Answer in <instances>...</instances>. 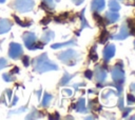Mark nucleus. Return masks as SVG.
I'll return each instance as SVG.
<instances>
[{
    "label": "nucleus",
    "instance_id": "f257e3e1",
    "mask_svg": "<svg viewBox=\"0 0 135 120\" xmlns=\"http://www.w3.org/2000/svg\"><path fill=\"white\" fill-rule=\"evenodd\" d=\"M34 69L38 73H45L49 71H57L58 66L49 60L46 54H42L34 60Z\"/></svg>",
    "mask_w": 135,
    "mask_h": 120
},
{
    "label": "nucleus",
    "instance_id": "f03ea898",
    "mask_svg": "<svg viewBox=\"0 0 135 120\" xmlns=\"http://www.w3.org/2000/svg\"><path fill=\"white\" fill-rule=\"evenodd\" d=\"M58 56V59L60 61H62L63 63H65L66 65H70V66H73L76 64V62L79 60L80 56L79 54L74 51V49H68V51H64L60 54L57 55Z\"/></svg>",
    "mask_w": 135,
    "mask_h": 120
},
{
    "label": "nucleus",
    "instance_id": "7ed1b4c3",
    "mask_svg": "<svg viewBox=\"0 0 135 120\" xmlns=\"http://www.w3.org/2000/svg\"><path fill=\"white\" fill-rule=\"evenodd\" d=\"M111 75H112V79H113L115 84L122 85V83L124 82V73L122 71V64L120 61L117 62L114 67H112Z\"/></svg>",
    "mask_w": 135,
    "mask_h": 120
},
{
    "label": "nucleus",
    "instance_id": "20e7f679",
    "mask_svg": "<svg viewBox=\"0 0 135 120\" xmlns=\"http://www.w3.org/2000/svg\"><path fill=\"white\" fill-rule=\"evenodd\" d=\"M14 7L19 12H28L34 7L33 0H15Z\"/></svg>",
    "mask_w": 135,
    "mask_h": 120
},
{
    "label": "nucleus",
    "instance_id": "39448f33",
    "mask_svg": "<svg viewBox=\"0 0 135 120\" xmlns=\"http://www.w3.org/2000/svg\"><path fill=\"white\" fill-rule=\"evenodd\" d=\"M23 41L26 45L27 48L30 49H35V45H36V36L33 33L26 32L23 35Z\"/></svg>",
    "mask_w": 135,
    "mask_h": 120
},
{
    "label": "nucleus",
    "instance_id": "423d86ee",
    "mask_svg": "<svg viewBox=\"0 0 135 120\" xmlns=\"http://www.w3.org/2000/svg\"><path fill=\"white\" fill-rule=\"evenodd\" d=\"M22 54V47L20 44L18 43H11L9 45V51H8V55L11 58H18L20 55Z\"/></svg>",
    "mask_w": 135,
    "mask_h": 120
},
{
    "label": "nucleus",
    "instance_id": "0eeeda50",
    "mask_svg": "<svg viewBox=\"0 0 135 120\" xmlns=\"http://www.w3.org/2000/svg\"><path fill=\"white\" fill-rule=\"evenodd\" d=\"M115 55V45L114 44H108L103 49V60L105 62L110 61Z\"/></svg>",
    "mask_w": 135,
    "mask_h": 120
},
{
    "label": "nucleus",
    "instance_id": "6e6552de",
    "mask_svg": "<svg viewBox=\"0 0 135 120\" xmlns=\"http://www.w3.org/2000/svg\"><path fill=\"white\" fill-rule=\"evenodd\" d=\"M129 35H130V29H129L128 25H127V24H122L121 27H120L119 33H118L117 35H113L112 38H113V39H116V40H123V39H126Z\"/></svg>",
    "mask_w": 135,
    "mask_h": 120
},
{
    "label": "nucleus",
    "instance_id": "1a4fd4ad",
    "mask_svg": "<svg viewBox=\"0 0 135 120\" xmlns=\"http://www.w3.org/2000/svg\"><path fill=\"white\" fill-rule=\"evenodd\" d=\"M94 76H95V79H96V81H97L98 83H102V82L105 80V78H107V72H105L102 67L97 66V67L95 68Z\"/></svg>",
    "mask_w": 135,
    "mask_h": 120
},
{
    "label": "nucleus",
    "instance_id": "9d476101",
    "mask_svg": "<svg viewBox=\"0 0 135 120\" xmlns=\"http://www.w3.org/2000/svg\"><path fill=\"white\" fill-rule=\"evenodd\" d=\"M104 19H105L107 24H112V23H115L119 19V15L116 12H108L104 16Z\"/></svg>",
    "mask_w": 135,
    "mask_h": 120
},
{
    "label": "nucleus",
    "instance_id": "9b49d317",
    "mask_svg": "<svg viewBox=\"0 0 135 120\" xmlns=\"http://www.w3.org/2000/svg\"><path fill=\"white\" fill-rule=\"evenodd\" d=\"M91 7L94 12H101L104 8V0H92Z\"/></svg>",
    "mask_w": 135,
    "mask_h": 120
},
{
    "label": "nucleus",
    "instance_id": "f8f14e48",
    "mask_svg": "<svg viewBox=\"0 0 135 120\" xmlns=\"http://www.w3.org/2000/svg\"><path fill=\"white\" fill-rule=\"evenodd\" d=\"M75 109H76V112H78V113H81V114L88 113V109H86V107H85L84 98H79V100H78V101H77V103H76Z\"/></svg>",
    "mask_w": 135,
    "mask_h": 120
},
{
    "label": "nucleus",
    "instance_id": "ddd939ff",
    "mask_svg": "<svg viewBox=\"0 0 135 120\" xmlns=\"http://www.w3.org/2000/svg\"><path fill=\"white\" fill-rule=\"evenodd\" d=\"M12 26V23L9 22V20L7 19H1L0 20V34H3V33H6L9 31Z\"/></svg>",
    "mask_w": 135,
    "mask_h": 120
},
{
    "label": "nucleus",
    "instance_id": "4468645a",
    "mask_svg": "<svg viewBox=\"0 0 135 120\" xmlns=\"http://www.w3.org/2000/svg\"><path fill=\"white\" fill-rule=\"evenodd\" d=\"M54 37H55L54 32H52V31H46V32L42 35V37H41V41H42L43 43H47L49 41H51L52 39H54Z\"/></svg>",
    "mask_w": 135,
    "mask_h": 120
},
{
    "label": "nucleus",
    "instance_id": "2eb2a0df",
    "mask_svg": "<svg viewBox=\"0 0 135 120\" xmlns=\"http://www.w3.org/2000/svg\"><path fill=\"white\" fill-rule=\"evenodd\" d=\"M72 45H76L75 40H70V41L63 42V43H55L52 45V48L56 49V48H60V47H64V46H72Z\"/></svg>",
    "mask_w": 135,
    "mask_h": 120
},
{
    "label": "nucleus",
    "instance_id": "dca6fc26",
    "mask_svg": "<svg viewBox=\"0 0 135 120\" xmlns=\"http://www.w3.org/2000/svg\"><path fill=\"white\" fill-rule=\"evenodd\" d=\"M75 76H76V75H70L69 73L64 72V74H63V77L60 79L59 85H65V84H68V83L70 82V80H71L73 77H75Z\"/></svg>",
    "mask_w": 135,
    "mask_h": 120
},
{
    "label": "nucleus",
    "instance_id": "f3484780",
    "mask_svg": "<svg viewBox=\"0 0 135 120\" xmlns=\"http://www.w3.org/2000/svg\"><path fill=\"white\" fill-rule=\"evenodd\" d=\"M80 21H81V26H80V31L79 32H81L83 28H89L90 27L89 23L86 22V19L84 18V9H82L81 13H80Z\"/></svg>",
    "mask_w": 135,
    "mask_h": 120
},
{
    "label": "nucleus",
    "instance_id": "a211bd4d",
    "mask_svg": "<svg viewBox=\"0 0 135 120\" xmlns=\"http://www.w3.org/2000/svg\"><path fill=\"white\" fill-rule=\"evenodd\" d=\"M109 7L112 12H117L120 9V4L116 0H110L109 1Z\"/></svg>",
    "mask_w": 135,
    "mask_h": 120
},
{
    "label": "nucleus",
    "instance_id": "6ab92c4d",
    "mask_svg": "<svg viewBox=\"0 0 135 120\" xmlns=\"http://www.w3.org/2000/svg\"><path fill=\"white\" fill-rule=\"evenodd\" d=\"M52 95H50V94H47V93H45L44 94V96H43V99H42V102H41V105L42 106H44V107H46V106H49V104L51 103V101H52Z\"/></svg>",
    "mask_w": 135,
    "mask_h": 120
},
{
    "label": "nucleus",
    "instance_id": "aec40b11",
    "mask_svg": "<svg viewBox=\"0 0 135 120\" xmlns=\"http://www.w3.org/2000/svg\"><path fill=\"white\" fill-rule=\"evenodd\" d=\"M109 38H110V35H109L108 31L103 29V31L101 32L100 36H99V43H105V42H107V40H108Z\"/></svg>",
    "mask_w": 135,
    "mask_h": 120
},
{
    "label": "nucleus",
    "instance_id": "412c9836",
    "mask_svg": "<svg viewBox=\"0 0 135 120\" xmlns=\"http://www.w3.org/2000/svg\"><path fill=\"white\" fill-rule=\"evenodd\" d=\"M90 59L92 60V61H97V59H98V56H97V54H96V45H94L92 48H91V51H90Z\"/></svg>",
    "mask_w": 135,
    "mask_h": 120
},
{
    "label": "nucleus",
    "instance_id": "4be33fe9",
    "mask_svg": "<svg viewBox=\"0 0 135 120\" xmlns=\"http://www.w3.org/2000/svg\"><path fill=\"white\" fill-rule=\"evenodd\" d=\"M93 17H94V19L96 20V22H97L99 25L103 24V19H102V18H101V16L98 14V12H95V13L93 14Z\"/></svg>",
    "mask_w": 135,
    "mask_h": 120
},
{
    "label": "nucleus",
    "instance_id": "5701e85b",
    "mask_svg": "<svg viewBox=\"0 0 135 120\" xmlns=\"http://www.w3.org/2000/svg\"><path fill=\"white\" fill-rule=\"evenodd\" d=\"M127 100H128V103L129 104H132V103H135V97L131 94L127 95Z\"/></svg>",
    "mask_w": 135,
    "mask_h": 120
},
{
    "label": "nucleus",
    "instance_id": "b1692460",
    "mask_svg": "<svg viewBox=\"0 0 135 120\" xmlns=\"http://www.w3.org/2000/svg\"><path fill=\"white\" fill-rule=\"evenodd\" d=\"M84 77L88 78V79H92V77H93V72L90 71V69L85 71V72H84Z\"/></svg>",
    "mask_w": 135,
    "mask_h": 120
},
{
    "label": "nucleus",
    "instance_id": "393cba45",
    "mask_svg": "<svg viewBox=\"0 0 135 120\" xmlns=\"http://www.w3.org/2000/svg\"><path fill=\"white\" fill-rule=\"evenodd\" d=\"M43 2H44L50 8H54V1H53V0H43Z\"/></svg>",
    "mask_w": 135,
    "mask_h": 120
},
{
    "label": "nucleus",
    "instance_id": "a878e982",
    "mask_svg": "<svg viewBox=\"0 0 135 120\" xmlns=\"http://www.w3.org/2000/svg\"><path fill=\"white\" fill-rule=\"evenodd\" d=\"M114 94H115V93H114V91H113V89H109V91H108L105 94H103V95H102V97H103L104 99H107L109 96H111V95H114Z\"/></svg>",
    "mask_w": 135,
    "mask_h": 120
},
{
    "label": "nucleus",
    "instance_id": "bb28decb",
    "mask_svg": "<svg viewBox=\"0 0 135 120\" xmlns=\"http://www.w3.org/2000/svg\"><path fill=\"white\" fill-rule=\"evenodd\" d=\"M118 106L120 109H123V98L122 97H119L118 99Z\"/></svg>",
    "mask_w": 135,
    "mask_h": 120
},
{
    "label": "nucleus",
    "instance_id": "cd10ccee",
    "mask_svg": "<svg viewBox=\"0 0 135 120\" xmlns=\"http://www.w3.org/2000/svg\"><path fill=\"white\" fill-rule=\"evenodd\" d=\"M22 61H23V64H24L25 66H27V65L30 64V58H28L27 56H24L23 59H22Z\"/></svg>",
    "mask_w": 135,
    "mask_h": 120
},
{
    "label": "nucleus",
    "instance_id": "c85d7f7f",
    "mask_svg": "<svg viewBox=\"0 0 135 120\" xmlns=\"http://www.w3.org/2000/svg\"><path fill=\"white\" fill-rule=\"evenodd\" d=\"M50 21H51V18H50V17H46V18H44V19L41 20V23H42V24H47Z\"/></svg>",
    "mask_w": 135,
    "mask_h": 120
},
{
    "label": "nucleus",
    "instance_id": "c756f323",
    "mask_svg": "<svg viewBox=\"0 0 135 120\" xmlns=\"http://www.w3.org/2000/svg\"><path fill=\"white\" fill-rule=\"evenodd\" d=\"M6 65V60H4V59H0V69L3 67V66H5Z\"/></svg>",
    "mask_w": 135,
    "mask_h": 120
},
{
    "label": "nucleus",
    "instance_id": "7c9ffc66",
    "mask_svg": "<svg viewBox=\"0 0 135 120\" xmlns=\"http://www.w3.org/2000/svg\"><path fill=\"white\" fill-rule=\"evenodd\" d=\"M3 79H5L6 81H12L11 76H9V75H7V74H4V75H3Z\"/></svg>",
    "mask_w": 135,
    "mask_h": 120
},
{
    "label": "nucleus",
    "instance_id": "2f4dec72",
    "mask_svg": "<svg viewBox=\"0 0 135 120\" xmlns=\"http://www.w3.org/2000/svg\"><path fill=\"white\" fill-rule=\"evenodd\" d=\"M72 1H73V2H74L76 5H80V4H81V3H82L84 0H72Z\"/></svg>",
    "mask_w": 135,
    "mask_h": 120
},
{
    "label": "nucleus",
    "instance_id": "473e14b6",
    "mask_svg": "<svg viewBox=\"0 0 135 120\" xmlns=\"http://www.w3.org/2000/svg\"><path fill=\"white\" fill-rule=\"evenodd\" d=\"M131 111H132V108H128L127 111H124V113H123V115H122V117H123V118H126V116H127V115H128V114H129V113H130Z\"/></svg>",
    "mask_w": 135,
    "mask_h": 120
},
{
    "label": "nucleus",
    "instance_id": "72a5a7b5",
    "mask_svg": "<svg viewBox=\"0 0 135 120\" xmlns=\"http://www.w3.org/2000/svg\"><path fill=\"white\" fill-rule=\"evenodd\" d=\"M49 118H50V119H58V118H59V115H58V114H54V116H51V115H50Z\"/></svg>",
    "mask_w": 135,
    "mask_h": 120
},
{
    "label": "nucleus",
    "instance_id": "f704fd0d",
    "mask_svg": "<svg viewBox=\"0 0 135 120\" xmlns=\"http://www.w3.org/2000/svg\"><path fill=\"white\" fill-rule=\"evenodd\" d=\"M19 72V68L18 67H14L13 69H12V72H11V74H17Z\"/></svg>",
    "mask_w": 135,
    "mask_h": 120
},
{
    "label": "nucleus",
    "instance_id": "c9c22d12",
    "mask_svg": "<svg viewBox=\"0 0 135 120\" xmlns=\"http://www.w3.org/2000/svg\"><path fill=\"white\" fill-rule=\"evenodd\" d=\"M83 85H85V84H84V83H78V84H74V87H75L76 89H78L79 86H83Z\"/></svg>",
    "mask_w": 135,
    "mask_h": 120
},
{
    "label": "nucleus",
    "instance_id": "e433bc0d",
    "mask_svg": "<svg viewBox=\"0 0 135 120\" xmlns=\"http://www.w3.org/2000/svg\"><path fill=\"white\" fill-rule=\"evenodd\" d=\"M130 89H131V92L135 93V83H132V84L130 85Z\"/></svg>",
    "mask_w": 135,
    "mask_h": 120
},
{
    "label": "nucleus",
    "instance_id": "4c0bfd02",
    "mask_svg": "<svg viewBox=\"0 0 135 120\" xmlns=\"http://www.w3.org/2000/svg\"><path fill=\"white\" fill-rule=\"evenodd\" d=\"M64 93H65V94H68L69 96H71V95H72V92H71L70 89H64Z\"/></svg>",
    "mask_w": 135,
    "mask_h": 120
},
{
    "label": "nucleus",
    "instance_id": "58836bf2",
    "mask_svg": "<svg viewBox=\"0 0 135 120\" xmlns=\"http://www.w3.org/2000/svg\"><path fill=\"white\" fill-rule=\"evenodd\" d=\"M131 119H133V120H134V119H135V116H132V117H131Z\"/></svg>",
    "mask_w": 135,
    "mask_h": 120
},
{
    "label": "nucleus",
    "instance_id": "ea45409f",
    "mask_svg": "<svg viewBox=\"0 0 135 120\" xmlns=\"http://www.w3.org/2000/svg\"><path fill=\"white\" fill-rule=\"evenodd\" d=\"M5 0H0V3H2V2H4Z\"/></svg>",
    "mask_w": 135,
    "mask_h": 120
},
{
    "label": "nucleus",
    "instance_id": "a19ab883",
    "mask_svg": "<svg viewBox=\"0 0 135 120\" xmlns=\"http://www.w3.org/2000/svg\"><path fill=\"white\" fill-rule=\"evenodd\" d=\"M134 47H135V41H134Z\"/></svg>",
    "mask_w": 135,
    "mask_h": 120
},
{
    "label": "nucleus",
    "instance_id": "79ce46f5",
    "mask_svg": "<svg viewBox=\"0 0 135 120\" xmlns=\"http://www.w3.org/2000/svg\"><path fill=\"white\" fill-rule=\"evenodd\" d=\"M56 1H60V0H56Z\"/></svg>",
    "mask_w": 135,
    "mask_h": 120
},
{
    "label": "nucleus",
    "instance_id": "37998d69",
    "mask_svg": "<svg viewBox=\"0 0 135 120\" xmlns=\"http://www.w3.org/2000/svg\"><path fill=\"white\" fill-rule=\"evenodd\" d=\"M134 5H135V3H134Z\"/></svg>",
    "mask_w": 135,
    "mask_h": 120
}]
</instances>
